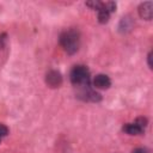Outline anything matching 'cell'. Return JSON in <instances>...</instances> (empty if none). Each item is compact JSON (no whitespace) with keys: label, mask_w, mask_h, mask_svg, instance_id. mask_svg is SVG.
I'll list each match as a JSON object with an SVG mask.
<instances>
[{"label":"cell","mask_w":153,"mask_h":153,"mask_svg":"<svg viewBox=\"0 0 153 153\" xmlns=\"http://www.w3.org/2000/svg\"><path fill=\"white\" fill-rule=\"evenodd\" d=\"M59 43L68 55H74L80 47V33L76 29L63 30L59 36Z\"/></svg>","instance_id":"1"},{"label":"cell","mask_w":153,"mask_h":153,"mask_svg":"<svg viewBox=\"0 0 153 153\" xmlns=\"http://www.w3.org/2000/svg\"><path fill=\"white\" fill-rule=\"evenodd\" d=\"M86 6L91 7L92 10L97 11L98 14V22L100 24H105L109 22L111 13H114L116 11V2L114 1H98V0H93V1H87Z\"/></svg>","instance_id":"2"},{"label":"cell","mask_w":153,"mask_h":153,"mask_svg":"<svg viewBox=\"0 0 153 153\" xmlns=\"http://www.w3.org/2000/svg\"><path fill=\"white\" fill-rule=\"evenodd\" d=\"M69 79H71V82L74 86H78L79 88L90 86V80H91L90 71L84 65H76L72 68L69 73Z\"/></svg>","instance_id":"3"},{"label":"cell","mask_w":153,"mask_h":153,"mask_svg":"<svg viewBox=\"0 0 153 153\" xmlns=\"http://www.w3.org/2000/svg\"><path fill=\"white\" fill-rule=\"evenodd\" d=\"M78 98H80L84 102H92V103H98L102 100V96L100 93H98L97 91L92 90L90 86H85L81 87L80 91L76 94Z\"/></svg>","instance_id":"4"},{"label":"cell","mask_w":153,"mask_h":153,"mask_svg":"<svg viewBox=\"0 0 153 153\" xmlns=\"http://www.w3.org/2000/svg\"><path fill=\"white\" fill-rule=\"evenodd\" d=\"M62 75L59 71L56 69H50L47 74H45V82L49 87L51 88H56V87H60L62 85Z\"/></svg>","instance_id":"5"},{"label":"cell","mask_w":153,"mask_h":153,"mask_svg":"<svg viewBox=\"0 0 153 153\" xmlns=\"http://www.w3.org/2000/svg\"><path fill=\"white\" fill-rule=\"evenodd\" d=\"M137 12H139L140 18H142L145 20H151L153 17V2L145 1V2L140 4L137 7Z\"/></svg>","instance_id":"6"},{"label":"cell","mask_w":153,"mask_h":153,"mask_svg":"<svg viewBox=\"0 0 153 153\" xmlns=\"http://www.w3.org/2000/svg\"><path fill=\"white\" fill-rule=\"evenodd\" d=\"M93 86L99 90H106L111 86V80L106 74H97L93 79Z\"/></svg>","instance_id":"7"},{"label":"cell","mask_w":153,"mask_h":153,"mask_svg":"<svg viewBox=\"0 0 153 153\" xmlns=\"http://www.w3.org/2000/svg\"><path fill=\"white\" fill-rule=\"evenodd\" d=\"M122 130H123L126 134H129V135H140V134H142V133L145 131V129L141 128L136 122L123 124Z\"/></svg>","instance_id":"8"},{"label":"cell","mask_w":153,"mask_h":153,"mask_svg":"<svg viewBox=\"0 0 153 153\" xmlns=\"http://www.w3.org/2000/svg\"><path fill=\"white\" fill-rule=\"evenodd\" d=\"M131 24H133V22H131L130 19H128V18H122V20H121V23H120V30H121V31H128V30L131 29Z\"/></svg>","instance_id":"9"},{"label":"cell","mask_w":153,"mask_h":153,"mask_svg":"<svg viewBox=\"0 0 153 153\" xmlns=\"http://www.w3.org/2000/svg\"><path fill=\"white\" fill-rule=\"evenodd\" d=\"M134 122H136V123H137V124H139L141 128H143V129H145V128L147 127V124H148V120H147L146 117H143V116L137 117V118H136Z\"/></svg>","instance_id":"10"},{"label":"cell","mask_w":153,"mask_h":153,"mask_svg":"<svg viewBox=\"0 0 153 153\" xmlns=\"http://www.w3.org/2000/svg\"><path fill=\"white\" fill-rule=\"evenodd\" d=\"M7 135H8V128H7L5 124L0 123V142H1V140H2L5 136H7Z\"/></svg>","instance_id":"11"},{"label":"cell","mask_w":153,"mask_h":153,"mask_svg":"<svg viewBox=\"0 0 153 153\" xmlns=\"http://www.w3.org/2000/svg\"><path fill=\"white\" fill-rule=\"evenodd\" d=\"M147 65H148L149 69H152V51H149L147 55Z\"/></svg>","instance_id":"12"},{"label":"cell","mask_w":153,"mask_h":153,"mask_svg":"<svg viewBox=\"0 0 153 153\" xmlns=\"http://www.w3.org/2000/svg\"><path fill=\"white\" fill-rule=\"evenodd\" d=\"M131 153H148V151L146 148H142V147H139V148H135Z\"/></svg>","instance_id":"13"}]
</instances>
